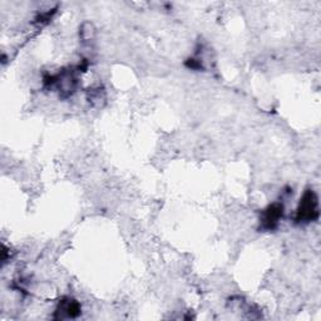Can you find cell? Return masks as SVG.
Here are the masks:
<instances>
[{
    "mask_svg": "<svg viewBox=\"0 0 321 321\" xmlns=\"http://www.w3.org/2000/svg\"><path fill=\"white\" fill-rule=\"evenodd\" d=\"M319 216V202H317L316 193L312 190H307L301 198L299 205L296 221L298 222H311L316 220Z\"/></svg>",
    "mask_w": 321,
    "mask_h": 321,
    "instance_id": "cell-1",
    "label": "cell"
},
{
    "mask_svg": "<svg viewBox=\"0 0 321 321\" xmlns=\"http://www.w3.org/2000/svg\"><path fill=\"white\" fill-rule=\"evenodd\" d=\"M284 214V207L280 203H274L268 207V210L264 214L262 223L266 228H274L279 223V220L282 217Z\"/></svg>",
    "mask_w": 321,
    "mask_h": 321,
    "instance_id": "cell-2",
    "label": "cell"
},
{
    "mask_svg": "<svg viewBox=\"0 0 321 321\" xmlns=\"http://www.w3.org/2000/svg\"><path fill=\"white\" fill-rule=\"evenodd\" d=\"M80 37L84 42H91L96 37V28L92 23H84L80 28Z\"/></svg>",
    "mask_w": 321,
    "mask_h": 321,
    "instance_id": "cell-4",
    "label": "cell"
},
{
    "mask_svg": "<svg viewBox=\"0 0 321 321\" xmlns=\"http://www.w3.org/2000/svg\"><path fill=\"white\" fill-rule=\"evenodd\" d=\"M61 311L66 314L67 317H75L80 314V305L74 300H69L61 305Z\"/></svg>",
    "mask_w": 321,
    "mask_h": 321,
    "instance_id": "cell-3",
    "label": "cell"
}]
</instances>
